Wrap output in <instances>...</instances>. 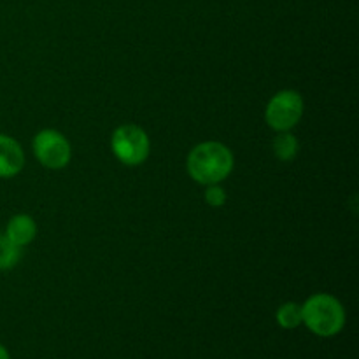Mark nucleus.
I'll return each mask as SVG.
<instances>
[{"label": "nucleus", "instance_id": "nucleus-1", "mask_svg": "<svg viewBox=\"0 0 359 359\" xmlns=\"http://www.w3.org/2000/svg\"><path fill=\"white\" fill-rule=\"evenodd\" d=\"M233 153L216 140L198 144L186 158L189 177L202 186L221 184L233 172Z\"/></svg>", "mask_w": 359, "mask_h": 359}, {"label": "nucleus", "instance_id": "nucleus-2", "mask_svg": "<svg viewBox=\"0 0 359 359\" xmlns=\"http://www.w3.org/2000/svg\"><path fill=\"white\" fill-rule=\"evenodd\" d=\"M302 325L316 337L332 339L346 326V309L333 294L316 293L302 305Z\"/></svg>", "mask_w": 359, "mask_h": 359}, {"label": "nucleus", "instance_id": "nucleus-3", "mask_svg": "<svg viewBox=\"0 0 359 359\" xmlns=\"http://www.w3.org/2000/svg\"><path fill=\"white\" fill-rule=\"evenodd\" d=\"M111 149L114 156L126 167H139L149 158L151 140L140 126L121 125L112 132Z\"/></svg>", "mask_w": 359, "mask_h": 359}, {"label": "nucleus", "instance_id": "nucleus-4", "mask_svg": "<svg viewBox=\"0 0 359 359\" xmlns=\"http://www.w3.org/2000/svg\"><path fill=\"white\" fill-rule=\"evenodd\" d=\"M304 98L294 90H283L273 95L265 109V121L276 132H290L304 118Z\"/></svg>", "mask_w": 359, "mask_h": 359}, {"label": "nucleus", "instance_id": "nucleus-5", "mask_svg": "<svg viewBox=\"0 0 359 359\" xmlns=\"http://www.w3.org/2000/svg\"><path fill=\"white\" fill-rule=\"evenodd\" d=\"M32 151L42 167L49 170H62L70 163L72 147L62 132L53 128L41 130L32 140Z\"/></svg>", "mask_w": 359, "mask_h": 359}, {"label": "nucleus", "instance_id": "nucleus-6", "mask_svg": "<svg viewBox=\"0 0 359 359\" xmlns=\"http://www.w3.org/2000/svg\"><path fill=\"white\" fill-rule=\"evenodd\" d=\"M25 167V153L16 139L0 133V179H11Z\"/></svg>", "mask_w": 359, "mask_h": 359}, {"label": "nucleus", "instance_id": "nucleus-7", "mask_svg": "<svg viewBox=\"0 0 359 359\" xmlns=\"http://www.w3.org/2000/svg\"><path fill=\"white\" fill-rule=\"evenodd\" d=\"M4 235H6L13 244H16L18 248L23 249L25 245L34 242V238L37 237V223H35L34 217L28 216V214H16V216H13L9 219Z\"/></svg>", "mask_w": 359, "mask_h": 359}, {"label": "nucleus", "instance_id": "nucleus-8", "mask_svg": "<svg viewBox=\"0 0 359 359\" xmlns=\"http://www.w3.org/2000/svg\"><path fill=\"white\" fill-rule=\"evenodd\" d=\"M273 154L279 158L280 161H291L298 154L300 144L298 139L290 132H279V135L273 139Z\"/></svg>", "mask_w": 359, "mask_h": 359}, {"label": "nucleus", "instance_id": "nucleus-9", "mask_svg": "<svg viewBox=\"0 0 359 359\" xmlns=\"http://www.w3.org/2000/svg\"><path fill=\"white\" fill-rule=\"evenodd\" d=\"M277 325L283 330H297L302 326V305L294 302H286L276 312Z\"/></svg>", "mask_w": 359, "mask_h": 359}, {"label": "nucleus", "instance_id": "nucleus-10", "mask_svg": "<svg viewBox=\"0 0 359 359\" xmlns=\"http://www.w3.org/2000/svg\"><path fill=\"white\" fill-rule=\"evenodd\" d=\"M21 258V248L9 241L4 233H0V270H9L18 265Z\"/></svg>", "mask_w": 359, "mask_h": 359}, {"label": "nucleus", "instance_id": "nucleus-11", "mask_svg": "<svg viewBox=\"0 0 359 359\" xmlns=\"http://www.w3.org/2000/svg\"><path fill=\"white\" fill-rule=\"evenodd\" d=\"M205 195H203V198H205L207 205L214 207V209H219V207H223L224 203H226L228 196H226V191H224V188L221 184H210V186H205Z\"/></svg>", "mask_w": 359, "mask_h": 359}, {"label": "nucleus", "instance_id": "nucleus-12", "mask_svg": "<svg viewBox=\"0 0 359 359\" xmlns=\"http://www.w3.org/2000/svg\"><path fill=\"white\" fill-rule=\"evenodd\" d=\"M0 359H11V354H9V351H7L6 347L2 346V344H0Z\"/></svg>", "mask_w": 359, "mask_h": 359}]
</instances>
